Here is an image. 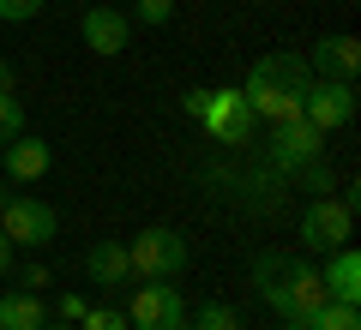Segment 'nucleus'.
<instances>
[{"instance_id":"f257e3e1","label":"nucleus","mask_w":361,"mask_h":330,"mask_svg":"<svg viewBox=\"0 0 361 330\" xmlns=\"http://www.w3.org/2000/svg\"><path fill=\"white\" fill-rule=\"evenodd\" d=\"M307 84H313L307 54H265V61H253L241 96H247V108H253V120L277 127V120H295V115H301Z\"/></svg>"},{"instance_id":"f03ea898","label":"nucleus","mask_w":361,"mask_h":330,"mask_svg":"<svg viewBox=\"0 0 361 330\" xmlns=\"http://www.w3.org/2000/svg\"><path fill=\"white\" fill-rule=\"evenodd\" d=\"M253 288H259V300H265L277 318H295V324L325 300L319 270L301 265V258H277V253H259L253 258Z\"/></svg>"},{"instance_id":"7ed1b4c3","label":"nucleus","mask_w":361,"mask_h":330,"mask_svg":"<svg viewBox=\"0 0 361 330\" xmlns=\"http://www.w3.org/2000/svg\"><path fill=\"white\" fill-rule=\"evenodd\" d=\"M127 258H133V277L145 282H175L180 270H187V258H193V246H187V234L169 229V222H151V229H139L127 241Z\"/></svg>"},{"instance_id":"20e7f679","label":"nucleus","mask_w":361,"mask_h":330,"mask_svg":"<svg viewBox=\"0 0 361 330\" xmlns=\"http://www.w3.org/2000/svg\"><path fill=\"white\" fill-rule=\"evenodd\" d=\"M0 234L13 246H49L54 234H61V216L49 210L42 198H25V192H0Z\"/></svg>"},{"instance_id":"39448f33","label":"nucleus","mask_w":361,"mask_h":330,"mask_svg":"<svg viewBox=\"0 0 361 330\" xmlns=\"http://www.w3.org/2000/svg\"><path fill=\"white\" fill-rule=\"evenodd\" d=\"M349 234H355V210L331 192L301 210V246L307 253H337V246H349Z\"/></svg>"},{"instance_id":"423d86ee","label":"nucleus","mask_w":361,"mask_h":330,"mask_svg":"<svg viewBox=\"0 0 361 330\" xmlns=\"http://www.w3.org/2000/svg\"><path fill=\"white\" fill-rule=\"evenodd\" d=\"M199 127H205L217 144H247L259 120H253V108H247L241 84H229V90H211V96H205V108H199Z\"/></svg>"},{"instance_id":"0eeeda50","label":"nucleus","mask_w":361,"mask_h":330,"mask_svg":"<svg viewBox=\"0 0 361 330\" xmlns=\"http://www.w3.org/2000/svg\"><path fill=\"white\" fill-rule=\"evenodd\" d=\"M319 151H325V132L313 127L307 115L277 120V127H271V163L283 168V174H301V168H313V163H319Z\"/></svg>"},{"instance_id":"6e6552de","label":"nucleus","mask_w":361,"mask_h":330,"mask_svg":"<svg viewBox=\"0 0 361 330\" xmlns=\"http://www.w3.org/2000/svg\"><path fill=\"white\" fill-rule=\"evenodd\" d=\"M301 115H307L319 132L349 127V120H355V84H343V78H313V84H307V102H301Z\"/></svg>"},{"instance_id":"1a4fd4ad","label":"nucleus","mask_w":361,"mask_h":330,"mask_svg":"<svg viewBox=\"0 0 361 330\" xmlns=\"http://www.w3.org/2000/svg\"><path fill=\"white\" fill-rule=\"evenodd\" d=\"M133 330H180L187 324V306H180V288H169V282H145L139 294H133V312H127Z\"/></svg>"},{"instance_id":"9d476101","label":"nucleus","mask_w":361,"mask_h":330,"mask_svg":"<svg viewBox=\"0 0 361 330\" xmlns=\"http://www.w3.org/2000/svg\"><path fill=\"white\" fill-rule=\"evenodd\" d=\"M78 30H85V49H90V54H103V61H115V54L127 49V37H133V18L121 13V6H85Z\"/></svg>"},{"instance_id":"9b49d317","label":"nucleus","mask_w":361,"mask_h":330,"mask_svg":"<svg viewBox=\"0 0 361 330\" xmlns=\"http://www.w3.org/2000/svg\"><path fill=\"white\" fill-rule=\"evenodd\" d=\"M307 66H313V78H343V84H355V72H361V42L349 37V30L319 37V42H313V54H307Z\"/></svg>"},{"instance_id":"f8f14e48","label":"nucleus","mask_w":361,"mask_h":330,"mask_svg":"<svg viewBox=\"0 0 361 330\" xmlns=\"http://www.w3.org/2000/svg\"><path fill=\"white\" fill-rule=\"evenodd\" d=\"M319 282H325V300H349V306H361V253H355V246H337V253H325Z\"/></svg>"},{"instance_id":"ddd939ff","label":"nucleus","mask_w":361,"mask_h":330,"mask_svg":"<svg viewBox=\"0 0 361 330\" xmlns=\"http://www.w3.org/2000/svg\"><path fill=\"white\" fill-rule=\"evenodd\" d=\"M85 277L97 282V288H121V282H133L127 241H97V246L85 253Z\"/></svg>"},{"instance_id":"4468645a","label":"nucleus","mask_w":361,"mask_h":330,"mask_svg":"<svg viewBox=\"0 0 361 330\" xmlns=\"http://www.w3.org/2000/svg\"><path fill=\"white\" fill-rule=\"evenodd\" d=\"M6 151V174L13 180H42L54 168V151H49V139H37V132H18L13 144H0Z\"/></svg>"},{"instance_id":"2eb2a0df","label":"nucleus","mask_w":361,"mask_h":330,"mask_svg":"<svg viewBox=\"0 0 361 330\" xmlns=\"http://www.w3.org/2000/svg\"><path fill=\"white\" fill-rule=\"evenodd\" d=\"M42 324H49V312H42V294H30V288L0 294V330H42Z\"/></svg>"},{"instance_id":"dca6fc26","label":"nucleus","mask_w":361,"mask_h":330,"mask_svg":"<svg viewBox=\"0 0 361 330\" xmlns=\"http://www.w3.org/2000/svg\"><path fill=\"white\" fill-rule=\"evenodd\" d=\"M301 324H307V330H361V306H349V300H319Z\"/></svg>"},{"instance_id":"f3484780","label":"nucleus","mask_w":361,"mask_h":330,"mask_svg":"<svg viewBox=\"0 0 361 330\" xmlns=\"http://www.w3.org/2000/svg\"><path fill=\"white\" fill-rule=\"evenodd\" d=\"M18 132H25V102L13 90H0V144H13Z\"/></svg>"},{"instance_id":"a211bd4d","label":"nucleus","mask_w":361,"mask_h":330,"mask_svg":"<svg viewBox=\"0 0 361 330\" xmlns=\"http://www.w3.org/2000/svg\"><path fill=\"white\" fill-rule=\"evenodd\" d=\"M78 330H133V324H127V312H115V306H85Z\"/></svg>"},{"instance_id":"6ab92c4d","label":"nucleus","mask_w":361,"mask_h":330,"mask_svg":"<svg viewBox=\"0 0 361 330\" xmlns=\"http://www.w3.org/2000/svg\"><path fill=\"white\" fill-rule=\"evenodd\" d=\"M199 330H241V318H235V306H223V300H211V306H199V318H193Z\"/></svg>"},{"instance_id":"aec40b11","label":"nucleus","mask_w":361,"mask_h":330,"mask_svg":"<svg viewBox=\"0 0 361 330\" xmlns=\"http://www.w3.org/2000/svg\"><path fill=\"white\" fill-rule=\"evenodd\" d=\"M42 13V0H0V25H30Z\"/></svg>"},{"instance_id":"412c9836","label":"nucleus","mask_w":361,"mask_h":330,"mask_svg":"<svg viewBox=\"0 0 361 330\" xmlns=\"http://www.w3.org/2000/svg\"><path fill=\"white\" fill-rule=\"evenodd\" d=\"M133 13H139V25H169L175 18V0H139Z\"/></svg>"},{"instance_id":"4be33fe9","label":"nucleus","mask_w":361,"mask_h":330,"mask_svg":"<svg viewBox=\"0 0 361 330\" xmlns=\"http://www.w3.org/2000/svg\"><path fill=\"white\" fill-rule=\"evenodd\" d=\"M18 288L42 294V288H49V265H25V277H18Z\"/></svg>"},{"instance_id":"5701e85b","label":"nucleus","mask_w":361,"mask_h":330,"mask_svg":"<svg viewBox=\"0 0 361 330\" xmlns=\"http://www.w3.org/2000/svg\"><path fill=\"white\" fill-rule=\"evenodd\" d=\"M61 318L78 324V318H85V294H61Z\"/></svg>"},{"instance_id":"b1692460","label":"nucleus","mask_w":361,"mask_h":330,"mask_svg":"<svg viewBox=\"0 0 361 330\" xmlns=\"http://www.w3.org/2000/svg\"><path fill=\"white\" fill-rule=\"evenodd\" d=\"M205 96H211V90H187V96H180V108H187V115L199 120V108H205Z\"/></svg>"},{"instance_id":"393cba45","label":"nucleus","mask_w":361,"mask_h":330,"mask_svg":"<svg viewBox=\"0 0 361 330\" xmlns=\"http://www.w3.org/2000/svg\"><path fill=\"white\" fill-rule=\"evenodd\" d=\"M13 253H18V246L6 241V234H0V277H13Z\"/></svg>"},{"instance_id":"a878e982","label":"nucleus","mask_w":361,"mask_h":330,"mask_svg":"<svg viewBox=\"0 0 361 330\" xmlns=\"http://www.w3.org/2000/svg\"><path fill=\"white\" fill-rule=\"evenodd\" d=\"M0 90H13V66L6 61H0Z\"/></svg>"},{"instance_id":"bb28decb","label":"nucleus","mask_w":361,"mask_h":330,"mask_svg":"<svg viewBox=\"0 0 361 330\" xmlns=\"http://www.w3.org/2000/svg\"><path fill=\"white\" fill-rule=\"evenodd\" d=\"M42 330H78V324H66V318H54V324H42Z\"/></svg>"},{"instance_id":"cd10ccee","label":"nucleus","mask_w":361,"mask_h":330,"mask_svg":"<svg viewBox=\"0 0 361 330\" xmlns=\"http://www.w3.org/2000/svg\"><path fill=\"white\" fill-rule=\"evenodd\" d=\"M283 330H307V324H295V318H283Z\"/></svg>"},{"instance_id":"c85d7f7f","label":"nucleus","mask_w":361,"mask_h":330,"mask_svg":"<svg viewBox=\"0 0 361 330\" xmlns=\"http://www.w3.org/2000/svg\"><path fill=\"white\" fill-rule=\"evenodd\" d=\"M180 330H199V324H180Z\"/></svg>"}]
</instances>
